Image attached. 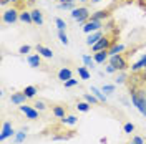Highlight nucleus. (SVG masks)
I'll return each instance as SVG.
<instances>
[{
    "mask_svg": "<svg viewBox=\"0 0 146 144\" xmlns=\"http://www.w3.org/2000/svg\"><path fill=\"white\" fill-rule=\"evenodd\" d=\"M131 103L136 106V109L146 116V94L145 91H138V93H131Z\"/></svg>",
    "mask_w": 146,
    "mask_h": 144,
    "instance_id": "nucleus-1",
    "label": "nucleus"
},
{
    "mask_svg": "<svg viewBox=\"0 0 146 144\" xmlns=\"http://www.w3.org/2000/svg\"><path fill=\"white\" fill-rule=\"evenodd\" d=\"M110 65H113V66L116 68V71H126L128 68H129V65H128L126 56H125L123 53H119V55H113V56H110Z\"/></svg>",
    "mask_w": 146,
    "mask_h": 144,
    "instance_id": "nucleus-2",
    "label": "nucleus"
},
{
    "mask_svg": "<svg viewBox=\"0 0 146 144\" xmlns=\"http://www.w3.org/2000/svg\"><path fill=\"white\" fill-rule=\"evenodd\" d=\"M113 43H116V42H115L111 36H105V35H103L100 40L95 43V45L91 46V50H93L95 53H96V52H108L110 48H111V45H113Z\"/></svg>",
    "mask_w": 146,
    "mask_h": 144,
    "instance_id": "nucleus-3",
    "label": "nucleus"
},
{
    "mask_svg": "<svg viewBox=\"0 0 146 144\" xmlns=\"http://www.w3.org/2000/svg\"><path fill=\"white\" fill-rule=\"evenodd\" d=\"M72 18L76 20L78 23H85L86 20L91 18V13H90V10L86 9V7H78V9L72 10Z\"/></svg>",
    "mask_w": 146,
    "mask_h": 144,
    "instance_id": "nucleus-4",
    "label": "nucleus"
},
{
    "mask_svg": "<svg viewBox=\"0 0 146 144\" xmlns=\"http://www.w3.org/2000/svg\"><path fill=\"white\" fill-rule=\"evenodd\" d=\"M101 28V20H95V18H90L83 23V32L85 33H93V32H98Z\"/></svg>",
    "mask_w": 146,
    "mask_h": 144,
    "instance_id": "nucleus-5",
    "label": "nucleus"
},
{
    "mask_svg": "<svg viewBox=\"0 0 146 144\" xmlns=\"http://www.w3.org/2000/svg\"><path fill=\"white\" fill-rule=\"evenodd\" d=\"M18 18H20V12L17 9H9V10H5V13H3V23L13 25Z\"/></svg>",
    "mask_w": 146,
    "mask_h": 144,
    "instance_id": "nucleus-6",
    "label": "nucleus"
},
{
    "mask_svg": "<svg viewBox=\"0 0 146 144\" xmlns=\"http://www.w3.org/2000/svg\"><path fill=\"white\" fill-rule=\"evenodd\" d=\"M20 113H23L28 119H38V109L35 106H27V104H20L18 106Z\"/></svg>",
    "mask_w": 146,
    "mask_h": 144,
    "instance_id": "nucleus-7",
    "label": "nucleus"
},
{
    "mask_svg": "<svg viewBox=\"0 0 146 144\" xmlns=\"http://www.w3.org/2000/svg\"><path fill=\"white\" fill-rule=\"evenodd\" d=\"M27 99L28 98L25 96V93H23V91H17V93H12V96H10V103L20 106V104H25V101H27Z\"/></svg>",
    "mask_w": 146,
    "mask_h": 144,
    "instance_id": "nucleus-8",
    "label": "nucleus"
},
{
    "mask_svg": "<svg viewBox=\"0 0 146 144\" xmlns=\"http://www.w3.org/2000/svg\"><path fill=\"white\" fill-rule=\"evenodd\" d=\"M15 133H13V127H12V124L10 123H3V126H2V134H0V141H5L7 137H10V136H13Z\"/></svg>",
    "mask_w": 146,
    "mask_h": 144,
    "instance_id": "nucleus-9",
    "label": "nucleus"
},
{
    "mask_svg": "<svg viewBox=\"0 0 146 144\" xmlns=\"http://www.w3.org/2000/svg\"><path fill=\"white\" fill-rule=\"evenodd\" d=\"M146 66V55H143L139 60H138L136 63L131 65V73H138V71H143Z\"/></svg>",
    "mask_w": 146,
    "mask_h": 144,
    "instance_id": "nucleus-10",
    "label": "nucleus"
},
{
    "mask_svg": "<svg viewBox=\"0 0 146 144\" xmlns=\"http://www.w3.org/2000/svg\"><path fill=\"white\" fill-rule=\"evenodd\" d=\"M52 111H53V116L58 118V119L66 118V109H65V106H62V104H55V106H52Z\"/></svg>",
    "mask_w": 146,
    "mask_h": 144,
    "instance_id": "nucleus-11",
    "label": "nucleus"
},
{
    "mask_svg": "<svg viewBox=\"0 0 146 144\" xmlns=\"http://www.w3.org/2000/svg\"><path fill=\"white\" fill-rule=\"evenodd\" d=\"M101 36H103V33H101V30H98V32H93V33H88V38H86V45L93 46L98 40H100Z\"/></svg>",
    "mask_w": 146,
    "mask_h": 144,
    "instance_id": "nucleus-12",
    "label": "nucleus"
},
{
    "mask_svg": "<svg viewBox=\"0 0 146 144\" xmlns=\"http://www.w3.org/2000/svg\"><path fill=\"white\" fill-rule=\"evenodd\" d=\"M32 18H33V25H43V15L38 9H33L32 10Z\"/></svg>",
    "mask_w": 146,
    "mask_h": 144,
    "instance_id": "nucleus-13",
    "label": "nucleus"
},
{
    "mask_svg": "<svg viewBox=\"0 0 146 144\" xmlns=\"http://www.w3.org/2000/svg\"><path fill=\"white\" fill-rule=\"evenodd\" d=\"M27 60H28V65L32 68H38L42 65V55H30Z\"/></svg>",
    "mask_w": 146,
    "mask_h": 144,
    "instance_id": "nucleus-14",
    "label": "nucleus"
},
{
    "mask_svg": "<svg viewBox=\"0 0 146 144\" xmlns=\"http://www.w3.org/2000/svg\"><path fill=\"white\" fill-rule=\"evenodd\" d=\"M36 53L42 55L43 58H52V56H53V52H52L50 48L43 46V45H36Z\"/></svg>",
    "mask_w": 146,
    "mask_h": 144,
    "instance_id": "nucleus-15",
    "label": "nucleus"
},
{
    "mask_svg": "<svg viewBox=\"0 0 146 144\" xmlns=\"http://www.w3.org/2000/svg\"><path fill=\"white\" fill-rule=\"evenodd\" d=\"M70 78H73L72 76V70H70V68H62V70H60V71H58V80L60 81H68L70 80Z\"/></svg>",
    "mask_w": 146,
    "mask_h": 144,
    "instance_id": "nucleus-16",
    "label": "nucleus"
},
{
    "mask_svg": "<svg viewBox=\"0 0 146 144\" xmlns=\"http://www.w3.org/2000/svg\"><path fill=\"white\" fill-rule=\"evenodd\" d=\"M125 52V45H121V43H113L111 45V48L108 50L110 56H113V55H119Z\"/></svg>",
    "mask_w": 146,
    "mask_h": 144,
    "instance_id": "nucleus-17",
    "label": "nucleus"
},
{
    "mask_svg": "<svg viewBox=\"0 0 146 144\" xmlns=\"http://www.w3.org/2000/svg\"><path fill=\"white\" fill-rule=\"evenodd\" d=\"M108 17H110V10H98V12L91 13V18H95V20H106Z\"/></svg>",
    "mask_w": 146,
    "mask_h": 144,
    "instance_id": "nucleus-18",
    "label": "nucleus"
},
{
    "mask_svg": "<svg viewBox=\"0 0 146 144\" xmlns=\"http://www.w3.org/2000/svg\"><path fill=\"white\" fill-rule=\"evenodd\" d=\"M93 58H95V61H96V63H105V61L110 58V53H108V52H96Z\"/></svg>",
    "mask_w": 146,
    "mask_h": 144,
    "instance_id": "nucleus-19",
    "label": "nucleus"
},
{
    "mask_svg": "<svg viewBox=\"0 0 146 144\" xmlns=\"http://www.w3.org/2000/svg\"><path fill=\"white\" fill-rule=\"evenodd\" d=\"M18 20H22L23 23H33V18H32V12H27V10L20 12V18H18Z\"/></svg>",
    "mask_w": 146,
    "mask_h": 144,
    "instance_id": "nucleus-20",
    "label": "nucleus"
},
{
    "mask_svg": "<svg viewBox=\"0 0 146 144\" xmlns=\"http://www.w3.org/2000/svg\"><path fill=\"white\" fill-rule=\"evenodd\" d=\"M90 91H91V93H93V94H95L98 99H100V103H106V96L103 94V91H101V90H98L96 86H91Z\"/></svg>",
    "mask_w": 146,
    "mask_h": 144,
    "instance_id": "nucleus-21",
    "label": "nucleus"
},
{
    "mask_svg": "<svg viewBox=\"0 0 146 144\" xmlns=\"http://www.w3.org/2000/svg\"><path fill=\"white\" fill-rule=\"evenodd\" d=\"M23 93H25V96H27V98H35V94L38 93V90H36L35 86H25Z\"/></svg>",
    "mask_w": 146,
    "mask_h": 144,
    "instance_id": "nucleus-22",
    "label": "nucleus"
},
{
    "mask_svg": "<svg viewBox=\"0 0 146 144\" xmlns=\"http://www.w3.org/2000/svg\"><path fill=\"white\" fill-rule=\"evenodd\" d=\"M62 123H63V124H70V126H75V124L78 123V118L73 116V114H70V116L63 118V119H62Z\"/></svg>",
    "mask_w": 146,
    "mask_h": 144,
    "instance_id": "nucleus-23",
    "label": "nucleus"
},
{
    "mask_svg": "<svg viewBox=\"0 0 146 144\" xmlns=\"http://www.w3.org/2000/svg\"><path fill=\"white\" fill-rule=\"evenodd\" d=\"M83 63H85L86 68H95L93 65L96 63V61H95V58H91L90 55H83Z\"/></svg>",
    "mask_w": 146,
    "mask_h": 144,
    "instance_id": "nucleus-24",
    "label": "nucleus"
},
{
    "mask_svg": "<svg viewBox=\"0 0 146 144\" xmlns=\"http://www.w3.org/2000/svg\"><path fill=\"white\" fill-rule=\"evenodd\" d=\"M78 75L82 80H90V71L86 70V66H78Z\"/></svg>",
    "mask_w": 146,
    "mask_h": 144,
    "instance_id": "nucleus-25",
    "label": "nucleus"
},
{
    "mask_svg": "<svg viewBox=\"0 0 146 144\" xmlns=\"http://www.w3.org/2000/svg\"><path fill=\"white\" fill-rule=\"evenodd\" d=\"M76 108H78V111H82V113H88V111L91 109V104L86 103V101H82V103L76 104Z\"/></svg>",
    "mask_w": 146,
    "mask_h": 144,
    "instance_id": "nucleus-26",
    "label": "nucleus"
},
{
    "mask_svg": "<svg viewBox=\"0 0 146 144\" xmlns=\"http://www.w3.org/2000/svg\"><path fill=\"white\" fill-rule=\"evenodd\" d=\"M25 139H27V133H25V129L18 131L17 134H15V143H23Z\"/></svg>",
    "mask_w": 146,
    "mask_h": 144,
    "instance_id": "nucleus-27",
    "label": "nucleus"
},
{
    "mask_svg": "<svg viewBox=\"0 0 146 144\" xmlns=\"http://www.w3.org/2000/svg\"><path fill=\"white\" fill-rule=\"evenodd\" d=\"M85 101L90 103V104H98V103H100V99L96 98L93 93H91V94H85Z\"/></svg>",
    "mask_w": 146,
    "mask_h": 144,
    "instance_id": "nucleus-28",
    "label": "nucleus"
},
{
    "mask_svg": "<svg viewBox=\"0 0 146 144\" xmlns=\"http://www.w3.org/2000/svg\"><path fill=\"white\" fill-rule=\"evenodd\" d=\"M58 7H60L62 10H73V9H76V7H75V2H65V3H60Z\"/></svg>",
    "mask_w": 146,
    "mask_h": 144,
    "instance_id": "nucleus-29",
    "label": "nucleus"
},
{
    "mask_svg": "<svg viewBox=\"0 0 146 144\" xmlns=\"http://www.w3.org/2000/svg\"><path fill=\"white\" fill-rule=\"evenodd\" d=\"M55 25H56V28L60 32H65V28H66V23H65V20H62V18H56L55 20Z\"/></svg>",
    "mask_w": 146,
    "mask_h": 144,
    "instance_id": "nucleus-30",
    "label": "nucleus"
},
{
    "mask_svg": "<svg viewBox=\"0 0 146 144\" xmlns=\"http://www.w3.org/2000/svg\"><path fill=\"white\" fill-rule=\"evenodd\" d=\"M33 106H35V108L38 109V111H45V109L48 108V106H46V103H45V101H42V99L35 101V104H33Z\"/></svg>",
    "mask_w": 146,
    "mask_h": 144,
    "instance_id": "nucleus-31",
    "label": "nucleus"
},
{
    "mask_svg": "<svg viewBox=\"0 0 146 144\" xmlns=\"http://www.w3.org/2000/svg\"><path fill=\"white\" fill-rule=\"evenodd\" d=\"M123 131H125L126 134H131V133L135 131V124H133V123H126V124L123 126Z\"/></svg>",
    "mask_w": 146,
    "mask_h": 144,
    "instance_id": "nucleus-32",
    "label": "nucleus"
},
{
    "mask_svg": "<svg viewBox=\"0 0 146 144\" xmlns=\"http://www.w3.org/2000/svg\"><path fill=\"white\" fill-rule=\"evenodd\" d=\"M58 38H60V42H62L63 45H68V36H66L65 32H60V30H58Z\"/></svg>",
    "mask_w": 146,
    "mask_h": 144,
    "instance_id": "nucleus-33",
    "label": "nucleus"
},
{
    "mask_svg": "<svg viewBox=\"0 0 146 144\" xmlns=\"http://www.w3.org/2000/svg\"><path fill=\"white\" fill-rule=\"evenodd\" d=\"M30 50H32V46L30 45H22L20 48H18V53L20 55H27V53H30Z\"/></svg>",
    "mask_w": 146,
    "mask_h": 144,
    "instance_id": "nucleus-34",
    "label": "nucleus"
},
{
    "mask_svg": "<svg viewBox=\"0 0 146 144\" xmlns=\"http://www.w3.org/2000/svg\"><path fill=\"white\" fill-rule=\"evenodd\" d=\"M63 85H65V88H73V86H76V85H78V80H73V78H70L68 81H65Z\"/></svg>",
    "mask_w": 146,
    "mask_h": 144,
    "instance_id": "nucleus-35",
    "label": "nucleus"
},
{
    "mask_svg": "<svg viewBox=\"0 0 146 144\" xmlns=\"http://www.w3.org/2000/svg\"><path fill=\"white\" fill-rule=\"evenodd\" d=\"M101 91H103V93H113V91H115V85H105V86L101 88Z\"/></svg>",
    "mask_w": 146,
    "mask_h": 144,
    "instance_id": "nucleus-36",
    "label": "nucleus"
},
{
    "mask_svg": "<svg viewBox=\"0 0 146 144\" xmlns=\"http://www.w3.org/2000/svg\"><path fill=\"white\" fill-rule=\"evenodd\" d=\"M125 81H126V75H125V73H119L118 76H116V83H118V85H123Z\"/></svg>",
    "mask_w": 146,
    "mask_h": 144,
    "instance_id": "nucleus-37",
    "label": "nucleus"
},
{
    "mask_svg": "<svg viewBox=\"0 0 146 144\" xmlns=\"http://www.w3.org/2000/svg\"><path fill=\"white\" fill-rule=\"evenodd\" d=\"M133 143H135V144H145V141H143V137L135 136V137H133Z\"/></svg>",
    "mask_w": 146,
    "mask_h": 144,
    "instance_id": "nucleus-38",
    "label": "nucleus"
},
{
    "mask_svg": "<svg viewBox=\"0 0 146 144\" xmlns=\"http://www.w3.org/2000/svg\"><path fill=\"white\" fill-rule=\"evenodd\" d=\"M115 71H116V68H115L113 65H108V66H106V73H110V75H111V73H115Z\"/></svg>",
    "mask_w": 146,
    "mask_h": 144,
    "instance_id": "nucleus-39",
    "label": "nucleus"
},
{
    "mask_svg": "<svg viewBox=\"0 0 146 144\" xmlns=\"http://www.w3.org/2000/svg\"><path fill=\"white\" fill-rule=\"evenodd\" d=\"M141 78H143V81H146V66H145V70H143V75H141Z\"/></svg>",
    "mask_w": 146,
    "mask_h": 144,
    "instance_id": "nucleus-40",
    "label": "nucleus"
},
{
    "mask_svg": "<svg viewBox=\"0 0 146 144\" xmlns=\"http://www.w3.org/2000/svg\"><path fill=\"white\" fill-rule=\"evenodd\" d=\"M65 2H76V0H60V3H65Z\"/></svg>",
    "mask_w": 146,
    "mask_h": 144,
    "instance_id": "nucleus-41",
    "label": "nucleus"
},
{
    "mask_svg": "<svg viewBox=\"0 0 146 144\" xmlns=\"http://www.w3.org/2000/svg\"><path fill=\"white\" fill-rule=\"evenodd\" d=\"M9 2H12V0H2V3H9Z\"/></svg>",
    "mask_w": 146,
    "mask_h": 144,
    "instance_id": "nucleus-42",
    "label": "nucleus"
},
{
    "mask_svg": "<svg viewBox=\"0 0 146 144\" xmlns=\"http://www.w3.org/2000/svg\"><path fill=\"white\" fill-rule=\"evenodd\" d=\"M91 2H93V3H98V2H101V0H91Z\"/></svg>",
    "mask_w": 146,
    "mask_h": 144,
    "instance_id": "nucleus-43",
    "label": "nucleus"
},
{
    "mask_svg": "<svg viewBox=\"0 0 146 144\" xmlns=\"http://www.w3.org/2000/svg\"><path fill=\"white\" fill-rule=\"evenodd\" d=\"M80 2H83V3H85V2H91V0H80Z\"/></svg>",
    "mask_w": 146,
    "mask_h": 144,
    "instance_id": "nucleus-44",
    "label": "nucleus"
},
{
    "mask_svg": "<svg viewBox=\"0 0 146 144\" xmlns=\"http://www.w3.org/2000/svg\"><path fill=\"white\" fill-rule=\"evenodd\" d=\"M12 2H18V0H12Z\"/></svg>",
    "mask_w": 146,
    "mask_h": 144,
    "instance_id": "nucleus-45",
    "label": "nucleus"
},
{
    "mask_svg": "<svg viewBox=\"0 0 146 144\" xmlns=\"http://www.w3.org/2000/svg\"><path fill=\"white\" fill-rule=\"evenodd\" d=\"M129 144H135V143H133V141H131V143H129Z\"/></svg>",
    "mask_w": 146,
    "mask_h": 144,
    "instance_id": "nucleus-46",
    "label": "nucleus"
}]
</instances>
